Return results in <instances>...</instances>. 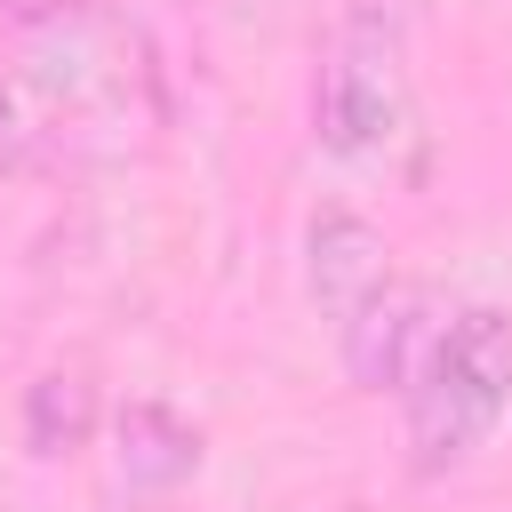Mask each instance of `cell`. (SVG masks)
<instances>
[{"instance_id":"6da1fadb","label":"cell","mask_w":512,"mask_h":512,"mask_svg":"<svg viewBox=\"0 0 512 512\" xmlns=\"http://www.w3.org/2000/svg\"><path fill=\"white\" fill-rule=\"evenodd\" d=\"M400 400H408L416 472H456L512 408V312H496V304L456 312Z\"/></svg>"},{"instance_id":"52a82bcc","label":"cell","mask_w":512,"mask_h":512,"mask_svg":"<svg viewBox=\"0 0 512 512\" xmlns=\"http://www.w3.org/2000/svg\"><path fill=\"white\" fill-rule=\"evenodd\" d=\"M48 144V120H40V88L24 72H0V176H24Z\"/></svg>"},{"instance_id":"8992f818","label":"cell","mask_w":512,"mask_h":512,"mask_svg":"<svg viewBox=\"0 0 512 512\" xmlns=\"http://www.w3.org/2000/svg\"><path fill=\"white\" fill-rule=\"evenodd\" d=\"M80 432H88V384L80 376H40L32 384V448L64 456V448H80Z\"/></svg>"},{"instance_id":"7a4b0ae2","label":"cell","mask_w":512,"mask_h":512,"mask_svg":"<svg viewBox=\"0 0 512 512\" xmlns=\"http://www.w3.org/2000/svg\"><path fill=\"white\" fill-rule=\"evenodd\" d=\"M312 136L344 168H376L408 136V56L400 24L384 8H352L328 48H320V88H312Z\"/></svg>"},{"instance_id":"5b68a950","label":"cell","mask_w":512,"mask_h":512,"mask_svg":"<svg viewBox=\"0 0 512 512\" xmlns=\"http://www.w3.org/2000/svg\"><path fill=\"white\" fill-rule=\"evenodd\" d=\"M112 440H120L112 448V472H120L128 496H168L176 480L200 472V432L176 408H160V400H128L120 424H112Z\"/></svg>"},{"instance_id":"3957f363","label":"cell","mask_w":512,"mask_h":512,"mask_svg":"<svg viewBox=\"0 0 512 512\" xmlns=\"http://www.w3.org/2000/svg\"><path fill=\"white\" fill-rule=\"evenodd\" d=\"M440 328H448V312L424 280H384L336 336H344V368H352L360 392H408L416 368L432 360Z\"/></svg>"},{"instance_id":"277c9868","label":"cell","mask_w":512,"mask_h":512,"mask_svg":"<svg viewBox=\"0 0 512 512\" xmlns=\"http://www.w3.org/2000/svg\"><path fill=\"white\" fill-rule=\"evenodd\" d=\"M384 256H392V248H384V232H376L368 216H352V208L312 216V232H304V288H312V304L344 328V320L392 280Z\"/></svg>"},{"instance_id":"ba28073f","label":"cell","mask_w":512,"mask_h":512,"mask_svg":"<svg viewBox=\"0 0 512 512\" xmlns=\"http://www.w3.org/2000/svg\"><path fill=\"white\" fill-rule=\"evenodd\" d=\"M0 8H8V0H0Z\"/></svg>"}]
</instances>
